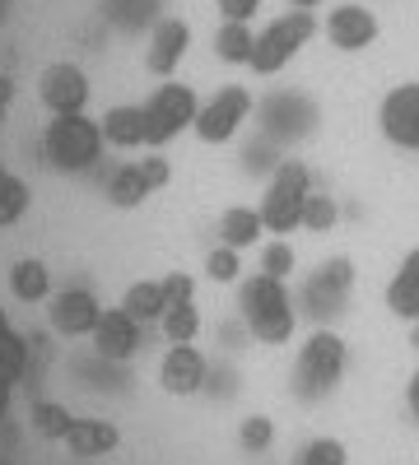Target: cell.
I'll return each mask as SVG.
<instances>
[{"mask_svg": "<svg viewBox=\"0 0 419 465\" xmlns=\"http://www.w3.org/2000/svg\"><path fill=\"white\" fill-rule=\"evenodd\" d=\"M238 326L256 344H289L298 331V298L289 293L284 280L247 270L238 284Z\"/></svg>", "mask_w": 419, "mask_h": 465, "instance_id": "cell-1", "label": "cell"}, {"mask_svg": "<svg viewBox=\"0 0 419 465\" xmlns=\"http://www.w3.org/2000/svg\"><path fill=\"white\" fill-rule=\"evenodd\" d=\"M350 293H354V261L350 256H331L303 280L298 302H303V312H308L317 326H326L335 317H345Z\"/></svg>", "mask_w": 419, "mask_h": 465, "instance_id": "cell-7", "label": "cell"}, {"mask_svg": "<svg viewBox=\"0 0 419 465\" xmlns=\"http://www.w3.org/2000/svg\"><path fill=\"white\" fill-rule=\"evenodd\" d=\"M405 410H410V419L419 423V368H414L410 381H405Z\"/></svg>", "mask_w": 419, "mask_h": 465, "instance_id": "cell-20", "label": "cell"}, {"mask_svg": "<svg viewBox=\"0 0 419 465\" xmlns=\"http://www.w3.org/2000/svg\"><path fill=\"white\" fill-rule=\"evenodd\" d=\"M210 47H214V56H219L224 65H247V61H252V47H256V33H252V24H228V19H219Z\"/></svg>", "mask_w": 419, "mask_h": 465, "instance_id": "cell-13", "label": "cell"}, {"mask_svg": "<svg viewBox=\"0 0 419 465\" xmlns=\"http://www.w3.org/2000/svg\"><path fill=\"white\" fill-rule=\"evenodd\" d=\"M210 381V359L201 344H168L159 359V386L168 396H196Z\"/></svg>", "mask_w": 419, "mask_h": 465, "instance_id": "cell-10", "label": "cell"}, {"mask_svg": "<svg viewBox=\"0 0 419 465\" xmlns=\"http://www.w3.org/2000/svg\"><path fill=\"white\" fill-rule=\"evenodd\" d=\"M322 33H326V43H331L335 52H364V47L377 43L383 24H377V15H373L368 5H359V0H340L335 10H326Z\"/></svg>", "mask_w": 419, "mask_h": 465, "instance_id": "cell-9", "label": "cell"}, {"mask_svg": "<svg viewBox=\"0 0 419 465\" xmlns=\"http://www.w3.org/2000/svg\"><path fill=\"white\" fill-rule=\"evenodd\" d=\"M387 312L405 326H419V247H410L387 284Z\"/></svg>", "mask_w": 419, "mask_h": 465, "instance_id": "cell-12", "label": "cell"}, {"mask_svg": "<svg viewBox=\"0 0 419 465\" xmlns=\"http://www.w3.org/2000/svg\"><path fill=\"white\" fill-rule=\"evenodd\" d=\"M265 242V223H261V210L256 205H228L219 210L214 219V247H228V252H252Z\"/></svg>", "mask_w": 419, "mask_h": 465, "instance_id": "cell-11", "label": "cell"}, {"mask_svg": "<svg viewBox=\"0 0 419 465\" xmlns=\"http://www.w3.org/2000/svg\"><path fill=\"white\" fill-rule=\"evenodd\" d=\"M317 5H326V0H289V10H308V15H317Z\"/></svg>", "mask_w": 419, "mask_h": 465, "instance_id": "cell-21", "label": "cell"}, {"mask_svg": "<svg viewBox=\"0 0 419 465\" xmlns=\"http://www.w3.org/2000/svg\"><path fill=\"white\" fill-rule=\"evenodd\" d=\"M340 223V205L326 191H313L308 205H303V232H331Z\"/></svg>", "mask_w": 419, "mask_h": 465, "instance_id": "cell-16", "label": "cell"}, {"mask_svg": "<svg viewBox=\"0 0 419 465\" xmlns=\"http://www.w3.org/2000/svg\"><path fill=\"white\" fill-rule=\"evenodd\" d=\"M377 131H383L387 144L419 153V80H405L383 94V103H377Z\"/></svg>", "mask_w": 419, "mask_h": 465, "instance_id": "cell-8", "label": "cell"}, {"mask_svg": "<svg viewBox=\"0 0 419 465\" xmlns=\"http://www.w3.org/2000/svg\"><path fill=\"white\" fill-rule=\"evenodd\" d=\"M317 37V15L308 10H284L280 19H271L261 33H256V47H252V61L247 70L252 74H280L303 47Z\"/></svg>", "mask_w": 419, "mask_h": 465, "instance_id": "cell-6", "label": "cell"}, {"mask_svg": "<svg viewBox=\"0 0 419 465\" xmlns=\"http://www.w3.org/2000/svg\"><path fill=\"white\" fill-rule=\"evenodd\" d=\"M308 196H313V173H308V163L280 159L275 173L265 177V186H261V201H256L265 232H271V238H289V232H298Z\"/></svg>", "mask_w": 419, "mask_h": 465, "instance_id": "cell-3", "label": "cell"}, {"mask_svg": "<svg viewBox=\"0 0 419 465\" xmlns=\"http://www.w3.org/2000/svg\"><path fill=\"white\" fill-rule=\"evenodd\" d=\"M345 359H350L345 340L331 326H313V335L298 344V359H294V396L303 405L326 401L340 386V377H345Z\"/></svg>", "mask_w": 419, "mask_h": 465, "instance_id": "cell-2", "label": "cell"}, {"mask_svg": "<svg viewBox=\"0 0 419 465\" xmlns=\"http://www.w3.org/2000/svg\"><path fill=\"white\" fill-rule=\"evenodd\" d=\"M271 438H275V423L265 419V414H247V419L238 423V442H243L247 451H265V447H271Z\"/></svg>", "mask_w": 419, "mask_h": 465, "instance_id": "cell-18", "label": "cell"}, {"mask_svg": "<svg viewBox=\"0 0 419 465\" xmlns=\"http://www.w3.org/2000/svg\"><path fill=\"white\" fill-rule=\"evenodd\" d=\"M298 465H350V451H345L340 438H317V442L303 447Z\"/></svg>", "mask_w": 419, "mask_h": 465, "instance_id": "cell-17", "label": "cell"}, {"mask_svg": "<svg viewBox=\"0 0 419 465\" xmlns=\"http://www.w3.org/2000/svg\"><path fill=\"white\" fill-rule=\"evenodd\" d=\"M261 275H271V280H289L294 270H298V252L289 238H271V242H261Z\"/></svg>", "mask_w": 419, "mask_h": 465, "instance_id": "cell-15", "label": "cell"}, {"mask_svg": "<svg viewBox=\"0 0 419 465\" xmlns=\"http://www.w3.org/2000/svg\"><path fill=\"white\" fill-rule=\"evenodd\" d=\"M214 15L228 24H252L261 15V0H214Z\"/></svg>", "mask_w": 419, "mask_h": 465, "instance_id": "cell-19", "label": "cell"}, {"mask_svg": "<svg viewBox=\"0 0 419 465\" xmlns=\"http://www.w3.org/2000/svg\"><path fill=\"white\" fill-rule=\"evenodd\" d=\"M252 116H256V94L247 84H219L214 94L201 98L196 122H192L186 135H196L210 149H224V144H234L252 126Z\"/></svg>", "mask_w": 419, "mask_h": 465, "instance_id": "cell-4", "label": "cell"}, {"mask_svg": "<svg viewBox=\"0 0 419 465\" xmlns=\"http://www.w3.org/2000/svg\"><path fill=\"white\" fill-rule=\"evenodd\" d=\"M201 270H205V280H210V284H234V289H238L243 275H247L243 252H228V247H205Z\"/></svg>", "mask_w": 419, "mask_h": 465, "instance_id": "cell-14", "label": "cell"}, {"mask_svg": "<svg viewBox=\"0 0 419 465\" xmlns=\"http://www.w3.org/2000/svg\"><path fill=\"white\" fill-rule=\"evenodd\" d=\"M322 122V107L303 94V89H275V94H265L256 98V116H252V126L261 140H271L275 149H289L298 140H308Z\"/></svg>", "mask_w": 419, "mask_h": 465, "instance_id": "cell-5", "label": "cell"}]
</instances>
